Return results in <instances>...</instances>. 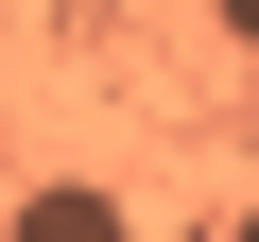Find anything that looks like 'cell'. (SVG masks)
I'll return each mask as SVG.
<instances>
[{"label":"cell","mask_w":259,"mask_h":242,"mask_svg":"<svg viewBox=\"0 0 259 242\" xmlns=\"http://www.w3.org/2000/svg\"><path fill=\"white\" fill-rule=\"evenodd\" d=\"M225 242H259V208H242V225H225Z\"/></svg>","instance_id":"3957f363"},{"label":"cell","mask_w":259,"mask_h":242,"mask_svg":"<svg viewBox=\"0 0 259 242\" xmlns=\"http://www.w3.org/2000/svg\"><path fill=\"white\" fill-rule=\"evenodd\" d=\"M0 242H139V208H121L104 173H52V190H18V225Z\"/></svg>","instance_id":"6da1fadb"},{"label":"cell","mask_w":259,"mask_h":242,"mask_svg":"<svg viewBox=\"0 0 259 242\" xmlns=\"http://www.w3.org/2000/svg\"><path fill=\"white\" fill-rule=\"evenodd\" d=\"M207 18H225V35H242V52H259V0H207Z\"/></svg>","instance_id":"7a4b0ae2"}]
</instances>
